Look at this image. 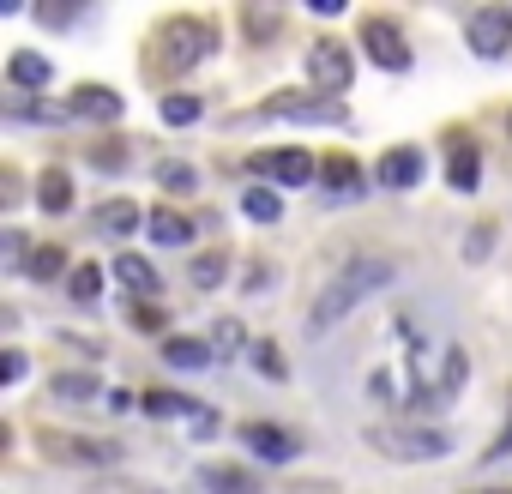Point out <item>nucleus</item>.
Here are the masks:
<instances>
[{
  "instance_id": "f257e3e1",
  "label": "nucleus",
  "mask_w": 512,
  "mask_h": 494,
  "mask_svg": "<svg viewBox=\"0 0 512 494\" xmlns=\"http://www.w3.org/2000/svg\"><path fill=\"white\" fill-rule=\"evenodd\" d=\"M392 278H398V266H392V260H380V254H356V260H350L326 290H320V302L308 308V338H326L338 320H350V314H356L368 296H380Z\"/></svg>"
},
{
  "instance_id": "f03ea898",
  "label": "nucleus",
  "mask_w": 512,
  "mask_h": 494,
  "mask_svg": "<svg viewBox=\"0 0 512 494\" xmlns=\"http://www.w3.org/2000/svg\"><path fill=\"white\" fill-rule=\"evenodd\" d=\"M368 452L398 458V464H428V458H446V452H452V434H446V428L392 422V428H368Z\"/></svg>"
},
{
  "instance_id": "7ed1b4c3",
  "label": "nucleus",
  "mask_w": 512,
  "mask_h": 494,
  "mask_svg": "<svg viewBox=\"0 0 512 494\" xmlns=\"http://www.w3.org/2000/svg\"><path fill=\"white\" fill-rule=\"evenodd\" d=\"M211 43H217L211 19H169V25L157 31V67H163V73H187L193 61L211 55Z\"/></svg>"
},
{
  "instance_id": "20e7f679",
  "label": "nucleus",
  "mask_w": 512,
  "mask_h": 494,
  "mask_svg": "<svg viewBox=\"0 0 512 494\" xmlns=\"http://www.w3.org/2000/svg\"><path fill=\"white\" fill-rule=\"evenodd\" d=\"M308 79H314V91H320V97H344V91H350V79H356V61H350V49L320 37V43L308 49Z\"/></svg>"
},
{
  "instance_id": "39448f33",
  "label": "nucleus",
  "mask_w": 512,
  "mask_h": 494,
  "mask_svg": "<svg viewBox=\"0 0 512 494\" xmlns=\"http://www.w3.org/2000/svg\"><path fill=\"white\" fill-rule=\"evenodd\" d=\"M266 121H308V127H338L344 121V97H272L266 109H260Z\"/></svg>"
},
{
  "instance_id": "423d86ee",
  "label": "nucleus",
  "mask_w": 512,
  "mask_h": 494,
  "mask_svg": "<svg viewBox=\"0 0 512 494\" xmlns=\"http://www.w3.org/2000/svg\"><path fill=\"white\" fill-rule=\"evenodd\" d=\"M43 458H55V464H115L121 446L97 440V434H43Z\"/></svg>"
},
{
  "instance_id": "0eeeda50",
  "label": "nucleus",
  "mask_w": 512,
  "mask_h": 494,
  "mask_svg": "<svg viewBox=\"0 0 512 494\" xmlns=\"http://www.w3.org/2000/svg\"><path fill=\"white\" fill-rule=\"evenodd\" d=\"M241 440H247L253 458H266V464H290V458L302 452V434H290V428H278V422H247Z\"/></svg>"
},
{
  "instance_id": "6e6552de",
  "label": "nucleus",
  "mask_w": 512,
  "mask_h": 494,
  "mask_svg": "<svg viewBox=\"0 0 512 494\" xmlns=\"http://www.w3.org/2000/svg\"><path fill=\"white\" fill-rule=\"evenodd\" d=\"M470 49H476L482 61H500V55L512 49V13H506V7H482V13L470 19Z\"/></svg>"
},
{
  "instance_id": "1a4fd4ad",
  "label": "nucleus",
  "mask_w": 512,
  "mask_h": 494,
  "mask_svg": "<svg viewBox=\"0 0 512 494\" xmlns=\"http://www.w3.org/2000/svg\"><path fill=\"white\" fill-rule=\"evenodd\" d=\"M362 43H368V55H374L386 73H404V67H410V43H404V31H398L392 19H362Z\"/></svg>"
},
{
  "instance_id": "9d476101",
  "label": "nucleus",
  "mask_w": 512,
  "mask_h": 494,
  "mask_svg": "<svg viewBox=\"0 0 512 494\" xmlns=\"http://www.w3.org/2000/svg\"><path fill=\"white\" fill-rule=\"evenodd\" d=\"M253 169H266V175L284 181V187H308V181L320 175V163H314L302 145H290V151H260V157H253Z\"/></svg>"
},
{
  "instance_id": "9b49d317",
  "label": "nucleus",
  "mask_w": 512,
  "mask_h": 494,
  "mask_svg": "<svg viewBox=\"0 0 512 494\" xmlns=\"http://www.w3.org/2000/svg\"><path fill=\"white\" fill-rule=\"evenodd\" d=\"M422 169H428V163H422L416 145H392V151L380 157V187H386V193H404V187L422 181Z\"/></svg>"
},
{
  "instance_id": "f8f14e48",
  "label": "nucleus",
  "mask_w": 512,
  "mask_h": 494,
  "mask_svg": "<svg viewBox=\"0 0 512 494\" xmlns=\"http://www.w3.org/2000/svg\"><path fill=\"white\" fill-rule=\"evenodd\" d=\"M67 115H79V121H115V115H121V97H115L109 85H79V91L67 97Z\"/></svg>"
},
{
  "instance_id": "ddd939ff",
  "label": "nucleus",
  "mask_w": 512,
  "mask_h": 494,
  "mask_svg": "<svg viewBox=\"0 0 512 494\" xmlns=\"http://www.w3.org/2000/svg\"><path fill=\"white\" fill-rule=\"evenodd\" d=\"M199 482H205L211 494H260V476L241 470V464H205Z\"/></svg>"
},
{
  "instance_id": "4468645a",
  "label": "nucleus",
  "mask_w": 512,
  "mask_h": 494,
  "mask_svg": "<svg viewBox=\"0 0 512 494\" xmlns=\"http://www.w3.org/2000/svg\"><path fill=\"white\" fill-rule=\"evenodd\" d=\"M139 223H145V211H139L133 199H109V205H97V217H91L97 235H133Z\"/></svg>"
},
{
  "instance_id": "2eb2a0df",
  "label": "nucleus",
  "mask_w": 512,
  "mask_h": 494,
  "mask_svg": "<svg viewBox=\"0 0 512 494\" xmlns=\"http://www.w3.org/2000/svg\"><path fill=\"white\" fill-rule=\"evenodd\" d=\"M145 229H151V241H163V247H187V241H193V217H181V211H169V205L145 211Z\"/></svg>"
},
{
  "instance_id": "dca6fc26",
  "label": "nucleus",
  "mask_w": 512,
  "mask_h": 494,
  "mask_svg": "<svg viewBox=\"0 0 512 494\" xmlns=\"http://www.w3.org/2000/svg\"><path fill=\"white\" fill-rule=\"evenodd\" d=\"M320 181H326L338 199H356V193H362V169H356V157H344V151H332V157L320 163Z\"/></svg>"
},
{
  "instance_id": "f3484780",
  "label": "nucleus",
  "mask_w": 512,
  "mask_h": 494,
  "mask_svg": "<svg viewBox=\"0 0 512 494\" xmlns=\"http://www.w3.org/2000/svg\"><path fill=\"white\" fill-rule=\"evenodd\" d=\"M163 362L181 368V374H199L211 362V344H199V338H163Z\"/></svg>"
},
{
  "instance_id": "a211bd4d",
  "label": "nucleus",
  "mask_w": 512,
  "mask_h": 494,
  "mask_svg": "<svg viewBox=\"0 0 512 494\" xmlns=\"http://www.w3.org/2000/svg\"><path fill=\"white\" fill-rule=\"evenodd\" d=\"M476 175H482V169H476V145H470V139H452V157H446V181H452L458 193H470V187H476Z\"/></svg>"
},
{
  "instance_id": "6ab92c4d",
  "label": "nucleus",
  "mask_w": 512,
  "mask_h": 494,
  "mask_svg": "<svg viewBox=\"0 0 512 494\" xmlns=\"http://www.w3.org/2000/svg\"><path fill=\"white\" fill-rule=\"evenodd\" d=\"M223 278H229V247H205L193 260V290H223Z\"/></svg>"
},
{
  "instance_id": "aec40b11",
  "label": "nucleus",
  "mask_w": 512,
  "mask_h": 494,
  "mask_svg": "<svg viewBox=\"0 0 512 494\" xmlns=\"http://www.w3.org/2000/svg\"><path fill=\"white\" fill-rule=\"evenodd\" d=\"M7 79H13L19 91H37V85H49V61L31 55V49H19V55L7 61Z\"/></svg>"
},
{
  "instance_id": "412c9836",
  "label": "nucleus",
  "mask_w": 512,
  "mask_h": 494,
  "mask_svg": "<svg viewBox=\"0 0 512 494\" xmlns=\"http://www.w3.org/2000/svg\"><path fill=\"white\" fill-rule=\"evenodd\" d=\"M37 205H43V211H55V217L73 205V181H67V169H49V175L37 181Z\"/></svg>"
},
{
  "instance_id": "4be33fe9",
  "label": "nucleus",
  "mask_w": 512,
  "mask_h": 494,
  "mask_svg": "<svg viewBox=\"0 0 512 494\" xmlns=\"http://www.w3.org/2000/svg\"><path fill=\"white\" fill-rule=\"evenodd\" d=\"M49 392H55L61 404H97V392H103V386H97L91 374H55V380H49Z\"/></svg>"
},
{
  "instance_id": "5701e85b",
  "label": "nucleus",
  "mask_w": 512,
  "mask_h": 494,
  "mask_svg": "<svg viewBox=\"0 0 512 494\" xmlns=\"http://www.w3.org/2000/svg\"><path fill=\"white\" fill-rule=\"evenodd\" d=\"M278 25H284V13H278V7H241V31H247L253 43H272V37H278Z\"/></svg>"
},
{
  "instance_id": "b1692460",
  "label": "nucleus",
  "mask_w": 512,
  "mask_h": 494,
  "mask_svg": "<svg viewBox=\"0 0 512 494\" xmlns=\"http://www.w3.org/2000/svg\"><path fill=\"white\" fill-rule=\"evenodd\" d=\"M241 211H247L253 223H278V217H284V199H278L272 187H247V193H241Z\"/></svg>"
},
{
  "instance_id": "393cba45",
  "label": "nucleus",
  "mask_w": 512,
  "mask_h": 494,
  "mask_svg": "<svg viewBox=\"0 0 512 494\" xmlns=\"http://www.w3.org/2000/svg\"><path fill=\"white\" fill-rule=\"evenodd\" d=\"M115 278H121L127 290H139V296H151V290H157V272H151L139 254H121V260H115Z\"/></svg>"
},
{
  "instance_id": "a878e982",
  "label": "nucleus",
  "mask_w": 512,
  "mask_h": 494,
  "mask_svg": "<svg viewBox=\"0 0 512 494\" xmlns=\"http://www.w3.org/2000/svg\"><path fill=\"white\" fill-rule=\"evenodd\" d=\"M25 272H31L37 284H49V278H61V272H67V254H61L55 241H43L37 254H31V266H25ZM67 278H73V272H67Z\"/></svg>"
},
{
  "instance_id": "bb28decb",
  "label": "nucleus",
  "mask_w": 512,
  "mask_h": 494,
  "mask_svg": "<svg viewBox=\"0 0 512 494\" xmlns=\"http://www.w3.org/2000/svg\"><path fill=\"white\" fill-rule=\"evenodd\" d=\"M199 115H205L199 97H187V91H169V97H163V121H169V127H193Z\"/></svg>"
},
{
  "instance_id": "cd10ccee",
  "label": "nucleus",
  "mask_w": 512,
  "mask_h": 494,
  "mask_svg": "<svg viewBox=\"0 0 512 494\" xmlns=\"http://www.w3.org/2000/svg\"><path fill=\"white\" fill-rule=\"evenodd\" d=\"M157 187H169V193H193V187H199V169H193V163H157Z\"/></svg>"
},
{
  "instance_id": "c85d7f7f",
  "label": "nucleus",
  "mask_w": 512,
  "mask_h": 494,
  "mask_svg": "<svg viewBox=\"0 0 512 494\" xmlns=\"http://www.w3.org/2000/svg\"><path fill=\"white\" fill-rule=\"evenodd\" d=\"M67 296H73V302H97V296H103V272H97V266H73Z\"/></svg>"
},
{
  "instance_id": "c756f323",
  "label": "nucleus",
  "mask_w": 512,
  "mask_h": 494,
  "mask_svg": "<svg viewBox=\"0 0 512 494\" xmlns=\"http://www.w3.org/2000/svg\"><path fill=\"white\" fill-rule=\"evenodd\" d=\"M145 416H193V404L175 392H145Z\"/></svg>"
},
{
  "instance_id": "7c9ffc66",
  "label": "nucleus",
  "mask_w": 512,
  "mask_h": 494,
  "mask_svg": "<svg viewBox=\"0 0 512 494\" xmlns=\"http://www.w3.org/2000/svg\"><path fill=\"white\" fill-rule=\"evenodd\" d=\"M464 392V350H446V374H440V398Z\"/></svg>"
},
{
  "instance_id": "2f4dec72",
  "label": "nucleus",
  "mask_w": 512,
  "mask_h": 494,
  "mask_svg": "<svg viewBox=\"0 0 512 494\" xmlns=\"http://www.w3.org/2000/svg\"><path fill=\"white\" fill-rule=\"evenodd\" d=\"M0 260H7V266H31V254H25V235H19V229H7V235H0Z\"/></svg>"
},
{
  "instance_id": "473e14b6",
  "label": "nucleus",
  "mask_w": 512,
  "mask_h": 494,
  "mask_svg": "<svg viewBox=\"0 0 512 494\" xmlns=\"http://www.w3.org/2000/svg\"><path fill=\"white\" fill-rule=\"evenodd\" d=\"M187 428H193V440H211V434H217V410H211V404H193Z\"/></svg>"
},
{
  "instance_id": "72a5a7b5",
  "label": "nucleus",
  "mask_w": 512,
  "mask_h": 494,
  "mask_svg": "<svg viewBox=\"0 0 512 494\" xmlns=\"http://www.w3.org/2000/svg\"><path fill=\"white\" fill-rule=\"evenodd\" d=\"M211 338H217V350H223V356H229V350H241V326H235V320H217V326H211Z\"/></svg>"
},
{
  "instance_id": "f704fd0d",
  "label": "nucleus",
  "mask_w": 512,
  "mask_h": 494,
  "mask_svg": "<svg viewBox=\"0 0 512 494\" xmlns=\"http://www.w3.org/2000/svg\"><path fill=\"white\" fill-rule=\"evenodd\" d=\"M0 380H7V386H13V380H25V350H13V344H7V356H0Z\"/></svg>"
},
{
  "instance_id": "c9c22d12",
  "label": "nucleus",
  "mask_w": 512,
  "mask_h": 494,
  "mask_svg": "<svg viewBox=\"0 0 512 494\" xmlns=\"http://www.w3.org/2000/svg\"><path fill=\"white\" fill-rule=\"evenodd\" d=\"M253 362H260L266 374H284V356H278L272 344H253Z\"/></svg>"
},
{
  "instance_id": "e433bc0d",
  "label": "nucleus",
  "mask_w": 512,
  "mask_h": 494,
  "mask_svg": "<svg viewBox=\"0 0 512 494\" xmlns=\"http://www.w3.org/2000/svg\"><path fill=\"white\" fill-rule=\"evenodd\" d=\"M91 163H103V169H121V163H127V151H121V145H103V151H91Z\"/></svg>"
},
{
  "instance_id": "4c0bfd02",
  "label": "nucleus",
  "mask_w": 512,
  "mask_h": 494,
  "mask_svg": "<svg viewBox=\"0 0 512 494\" xmlns=\"http://www.w3.org/2000/svg\"><path fill=\"white\" fill-rule=\"evenodd\" d=\"M488 241H494V229H476V235H470V247H464V254H470V260H482V254H488Z\"/></svg>"
},
{
  "instance_id": "58836bf2",
  "label": "nucleus",
  "mask_w": 512,
  "mask_h": 494,
  "mask_svg": "<svg viewBox=\"0 0 512 494\" xmlns=\"http://www.w3.org/2000/svg\"><path fill=\"white\" fill-rule=\"evenodd\" d=\"M506 452H512V416H506V428H500V440L488 446V458H506Z\"/></svg>"
},
{
  "instance_id": "ea45409f",
  "label": "nucleus",
  "mask_w": 512,
  "mask_h": 494,
  "mask_svg": "<svg viewBox=\"0 0 512 494\" xmlns=\"http://www.w3.org/2000/svg\"><path fill=\"white\" fill-rule=\"evenodd\" d=\"M0 199H19V169H0Z\"/></svg>"
},
{
  "instance_id": "a19ab883",
  "label": "nucleus",
  "mask_w": 512,
  "mask_h": 494,
  "mask_svg": "<svg viewBox=\"0 0 512 494\" xmlns=\"http://www.w3.org/2000/svg\"><path fill=\"white\" fill-rule=\"evenodd\" d=\"M133 326H163V314H157V308H145V302H139V308H133Z\"/></svg>"
}]
</instances>
